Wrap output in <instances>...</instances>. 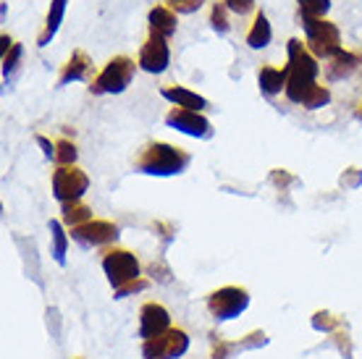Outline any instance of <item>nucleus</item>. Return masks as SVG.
I'll return each instance as SVG.
<instances>
[{"label":"nucleus","mask_w":362,"mask_h":359,"mask_svg":"<svg viewBox=\"0 0 362 359\" xmlns=\"http://www.w3.org/2000/svg\"><path fill=\"white\" fill-rule=\"evenodd\" d=\"M286 73H289V81H286V98L291 102H302V98L308 95L310 87L317 84V76H320V66H317V58L308 50V45L291 37L286 42Z\"/></svg>","instance_id":"nucleus-1"},{"label":"nucleus","mask_w":362,"mask_h":359,"mask_svg":"<svg viewBox=\"0 0 362 359\" xmlns=\"http://www.w3.org/2000/svg\"><path fill=\"white\" fill-rule=\"evenodd\" d=\"M192 155L168 142H147L134 155V168L145 176H179L187 171Z\"/></svg>","instance_id":"nucleus-2"},{"label":"nucleus","mask_w":362,"mask_h":359,"mask_svg":"<svg viewBox=\"0 0 362 359\" xmlns=\"http://www.w3.org/2000/svg\"><path fill=\"white\" fill-rule=\"evenodd\" d=\"M302 21V29H305V45L315 58L320 61H331L336 53H341V32L334 21L328 18H310V16H299Z\"/></svg>","instance_id":"nucleus-3"},{"label":"nucleus","mask_w":362,"mask_h":359,"mask_svg":"<svg viewBox=\"0 0 362 359\" xmlns=\"http://www.w3.org/2000/svg\"><path fill=\"white\" fill-rule=\"evenodd\" d=\"M134 71L136 66L129 55H113L103 66V71L90 81V92L92 95H121L132 84Z\"/></svg>","instance_id":"nucleus-4"},{"label":"nucleus","mask_w":362,"mask_h":359,"mask_svg":"<svg viewBox=\"0 0 362 359\" xmlns=\"http://www.w3.org/2000/svg\"><path fill=\"white\" fill-rule=\"evenodd\" d=\"M100 262H103V273L113 286V291L132 283V281L142 278V265L136 260V254L124 249V247H105Z\"/></svg>","instance_id":"nucleus-5"},{"label":"nucleus","mask_w":362,"mask_h":359,"mask_svg":"<svg viewBox=\"0 0 362 359\" xmlns=\"http://www.w3.org/2000/svg\"><path fill=\"white\" fill-rule=\"evenodd\" d=\"M90 189V176L79 165H58L53 171V197L66 202H79Z\"/></svg>","instance_id":"nucleus-6"},{"label":"nucleus","mask_w":362,"mask_h":359,"mask_svg":"<svg viewBox=\"0 0 362 359\" xmlns=\"http://www.w3.org/2000/svg\"><path fill=\"white\" fill-rule=\"evenodd\" d=\"M247 307H250V291L242 286L216 288V291L208 297V310L218 323L234 320V317H239V314L245 312Z\"/></svg>","instance_id":"nucleus-7"},{"label":"nucleus","mask_w":362,"mask_h":359,"mask_svg":"<svg viewBox=\"0 0 362 359\" xmlns=\"http://www.w3.org/2000/svg\"><path fill=\"white\" fill-rule=\"evenodd\" d=\"M189 351V333L181 328H168L165 333L142 341L145 359H179Z\"/></svg>","instance_id":"nucleus-8"},{"label":"nucleus","mask_w":362,"mask_h":359,"mask_svg":"<svg viewBox=\"0 0 362 359\" xmlns=\"http://www.w3.org/2000/svg\"><path fill=\"white\" fill-rule=\"evenodd\" d=\"M165 124L171 126V129H176V131H181V134L194 136V139H210L213 136V124L199 110H187L173 105L165 113Z\"/></svg>","instance_id":"nucleus-9"},{"label":"nucleus","mask_w":362,"mask_h":359,"mask_svg":"<svg viewBox=\"0 0 362 359\" xmlns=\"http://www.w3.org/2000/svg\"><path fill=\"white\" fill-rule=\"evenodd\" d=\"M136 66L147 73H163L165 69L171 66V47H168V40L158 35H147L145 45L139 47Z\"/></svg>","instance_id":"nucleus-10"},{"label":"nucleus","mask_w":362,"mask_h":359,"mask_svg":"<svg viewBox=\"0 0 362 359\" xmlns=\"http://www.w3.org/2000/svg\"><path fill=\"white\" fill-rule=\"evenodd\" d=\"M118 225L113 220H103V218H92L90 223L71 228V239L82 247H108L118 239Z\"/></svg>","instance_id":"nucleus-11"},{"label":"nucleus","mask_w":362,"mask_h":359,"mask_svg":"<svg viewBox=\"0 0 362 359\" xmlns=\"http://www.w3.org/2000/svg\"><path fill=\"white\" fill-rule=\"evenodd\" d=\"M171 328V312L160 302H145L139 310V336L155 339Z\"/></svg>","instance_id":"nucleus-12"},{"label":"nucleus","mask_w":362,"mask_h":359,"mask_svg":"<svg viewBox=\"0 0 362 359\" xmlns=\"http://www.w3.org/2000/svg\"><path fill=\"white\" fill-rule=\"evenodd\" d=\"M176 27H179V13L171 11L165 3H158L150 8L147 13V35H158V37H173L176 35Z\"/></svg>","instance_id":"nucleus-13"},{"label":"nucleus","mask_w":362,"mask_h":359,"mask_svg":"<svg viewBox=\"0 0 362 359\" xmlns=\"http://www.w3.org/2000/svg\"><path fill=\"white\" fill-rule=\"evenodd\" d=\"M95 71L92 69V58L84 50H74L71 58L61 66V73H58V87H64L69 81H87L90 73Z\"/></svg>","instance_id":"nucleus-14"},{"label":"nucleus","mask_w":362,"mask_h":359,"mask_svg":"<svg viewBox=\"0 0 362 359\" xmlns=\"http://www.w3.org/2000/svg\"><path fill=\"white\" fill-rule=\"evenodd\" d=\"M160 98L173 102L176 108L199 110V113H202V108H208V100L197 95V92H192L189 87H181V84H163L160 87Z\"/></svg>","instance_id":"nucleus-15"},{"label":"nucleus","mask_w":362,"mask_h":359,"mask_svg":"<svg viewBox=\"0 0 362 359\" xmlns=\"http://www.w3.org/2000/svg\"><path fill=\"white\" fill-rule=\"evenodd\" d=\"M286 81H289L286 66L279 69V66H273V63H263V66L257 69V87H260L268 98L286 92Z\"/></svg>","instance_id":"nucleus-16"},{"label":"nucleus","mask_w":362,"mask_h":359,"mask_svg":"<svg viewBox=\"0 0 362 359\" xmlns=\"http://www.w3.org/2000/svg\"><path fill=\"white\" fill-rule=\"evenodd\" d=\"M362 66V55L360 53H352V50H341V53H336L331 61H326V76L331 81H339V79H349L357 69Z\"/></svg>","instance_id":"nucleus-17"},{"label":"nucleus","mask_w":362,"mask_h":359,"mask_svg":"<svg viewBox=\"0 0 362 359\" xmlns=\"http://www.w3.org/2000/svg\"><path fill=\"white\" fill-rule=\"evenodd\" d=\"M66 6H69V0H50V8H47V16H45V24L40 29V35H37V45L45 47L53 42V37L58 35V29L64 24V16H66Z\"/></svg>","instance_id":"nucleus-18"},{"label":"nucleus","mask_w":362,"mask_h":359,"mask_svg":"<svg viewBox=\"0 0 362 359\" xmlns=\"http://www.w3.org/2000/svg\"><path fill=\"white\" fill-rule=\"evenodd\" d=\"M245 40L252 50H263V47L271 45L273 29H271V21H268V16H265L263 11H257V13H255L252 24H250V29H247Z\"/></svg>","instance_id":"nucleus-19"},{"label":"nucleus","mask_w":362,"mask_h":359,"mask_svg":"<svg viewBox=\"0 0 362 359\" xmlns=\"http://www.w3.org/2000/svg\"><path fill=\"white\" fill-rule=\"evenodd\" d=\"M92 207H87L79 199V202H66L64 207H61V223L66 225V228H79V225L90 223L92 220Z\"/></svg>","instance_id":"nucleus-20"},{"label":"nucleus","mask_w":362,"mask_h":359,"mask_svg":"<svg viewBox=\"0 0 362 359\" xmlns=\"http://www.w3.org/2000/svg\"><path fill=\"white\" fill-rule=\"evenodd\" d=\"M50 239H53V257L58 265H66V249H69V234L61 220H50Z\"/></svg>","instance_id":"nucleus-21"},{"label":"nucleus","mask_w":362,"mask_h":359,"mask_svg":"<svg viewBox=\"0 0 362 359\" xmlns=\"http://www.w3.org/2000/svg\"><path fill=\"white\" fill-rule=\"evenodd\" d=\"M328 102H331V90H328V87H323V84L317 81L315 87H310L308 95L302 98V102H299V105H302L305 110H320V108H326Z\"/></svg>","instance_id":"nucleus-22"},{"label":"nucleus","mask_w":362,"mask_h":359,"mask_svg":"<svg viewBox=\"0 0 362 359\" xmlns=\"http://www.w3.org/2000/svg\"><path fill=\"white\" fill-rule=\"evenodd\" d=\"M228 13H231V11L226 8L223 0H221V3H213V8H210V27H213V32H218V35H228V32H231Z\"/></svg>","instance_id":"nucleus-23"},{"label":"nucleus","mask_w":362,"mask_h":359,"mask_svg":"<svg viewBox=\"0 0 362 359\" xmlns=\"http://www.w3.org/2000/svg\"><path fill=\"white\" fill-rule=\"evenodd\" d=\"M299 3V16L310 18H326L331 11V0H297Z\"/></svg>","instance_id":"nucleus-24"},{"label":"nucleus","mask_w":362,"mask_h":359,"mask_svg":"<svg viewBox=\"0 0 362 359\" xmlns=\"http://www.w3.org/2000/svg\"><path fill=\"white\" fill-rule=\"evenodd\" d=\"M76 144L69 139H55V158L58 165H76Z\"/></svg>","instance_id":"nucleus-25"},{"label":"nucleus","mask_w":362,"mask_h":359,"mask_svg":"<svg viewBox=\"0 0 362 359\" xmlns=\"http://www.w3.org/2000/svg\"><path fill=\"white\" fill-rule=\"evenodd\" d=\"M21 55H24V47L18 45V42H13V45L3 53V76H6V81L16 73L18 69V61H21Z\"/></svg>","instance_id":"nucleus-26"},{"label":"nucleus","mask_w":362,"mask_h":359,"mask_svg":"<svg viewBox=\"0 0 362 359\" xmlns=\"http://www.w3.org/2000/svg\"><path fill=\"white\" fill-rule=\"evenodd\" d=\"M313 328L320 333H331V331H336V328H341V317H336L334 312L320 310V312L313 314Z\"/></svg>","instance_id":"nucleus-27"},{"label":"nucleus","mask_w":362,"mask_h":359,"mask_svg":"<svg viewBox=\"0 0 362 359\" xmlns=\"http://www.w3.org/2000/svg\"><path fill=\"white\" fill-rule=\"evenodd\" d=\"M213 339V351H210V357L213 359H228L231 354L236 351V343H231V341H226L223 336H210Z\"/></svg>","instance_id":"nucleus-28"},{"label":"nucleus","mask_w":362,"mask_h":359,"mask_svg":"<svg viewBox=\"0 0 362 359\" xmlns=\"http://www.w3.org/2000/svg\"><path fill=\"white\" fill-rule=\"evenodd\" d=\"M150 288V281L142 276V278L132 281V283H127V286L116 288L113 294H116V299H127V297H134V294H142V291H147Z\"/></svg>","instance_id":"nucleus-29"},{"label":"nucleus","mask_w":362,"mask_h":359,"mask_svg":"<svg viewBox=\"0 0 362 359\" xmlns=\"http://www.w3.org/2000/svg\"><path fill=\"white\" fill-rule=\"evenodd\" d=\"M163 3L176 13H194L205 6V0H163Z\"/></svg>","instance_id":"nucleus-30"},{"label":"nucleus","mask_w":362,"mask_h":359,"mask_svg":"<svg viewBox=\"0 0 362 359\" xmlns=\"http://www.w3.org/2000/svg\"><path fill=\"white\" fill-rule=\"evenodd\" d=\"M265 343H268V336L263 331H252L242 341H236V349H257V346H265Z\"/></svg>","instance_id":"nucleus-31"},{"label":"nucleus","mask_w":362,"mask_h":359,"mask_svg":"<svg viewBox=\"0 0 362 359\" xmlns=\"http://www.w3.org/2000/svg\"><path fill=\"white\" fill-rule=\"evenodd\" d=\"M226 3V8L236 16H247V13H252L255 11V0H223Z\"/></svg>","instance_id":"nucleus-32"},{"label":"nucleus","mask_w":362,"mask_h":359,"mask_svg":"<svg viewBox=\"0 0 362 359\" xmlns=\"http://www.w3.org/2000/svg\"><path fill=\"white\" fill-rule=\"evenodd\" d=\"M35 142L42 147V155H45L47 160H53V158H55V142H50V139H47V136H42V134H37Z\"/></svg>","instance_id":"nucleus-33"},{"label":"nucleus","mask_w":362,"mask_h":359,"mask_svg":"<svg viewBox=\"0 0 362 359\" xmlns=\"http://www.w3.org/2000/svg\"><path fill=\"white\" fill-rule=\"evenodd\" d=\"M271 184H276V187H286V184H294V176H289L286 171H281V168H276V171L271 173Z\"/></svg>","instance_id":"nucleus-34"},{"label":"nucleus","mask_w":362,"mask_h":359,"mask_svg":"<svg viewBox=\"0 0 362 359\" xmlns=\"http://www.w3.org/2000/svg\"><path fill=\"white\" fill-rule=\"evenodd\" d=\"M354 118H360V121H362V100L357 102V108H354Z\"/></svg>","instance_id":"nucleus-35"},{"label":"nucleus","mask_w":362,"mask_h":359,"mask_svg":"<svg viewBox=\"0 0 362 359\" xmlns=\"http://www.w3.org/2000/svg\"><path fill=\"white\" fill-rule=\"evenodd\" d=\"M76 359H82V357H76Z\"/></svg>","instance_id":"nucleus-36"}]
</instances>
